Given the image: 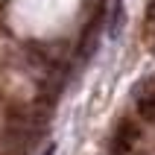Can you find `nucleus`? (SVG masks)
Listing matches in <instances>:
<instances>
[{"label": "nucleus", "instance_id": "1", "mask_svg": "<svg viewBox=\"0 0 155 155\" xmlns=\"http://www.w3.org/2000/svg\"><path fill=\"white\" fill-rule=\"evenodd\" d=\"M123 24H126L123 0H111V3H108V15H105V32H108V38H120Z\"/></svg>", "mask_w": 155, "mask_h": 155}, {"label": "nucleus", "instance_id": "4", "mask_svg": "<svg viewBox=\"0 0 155 155\" xmlns=\"http://www.w3.org/2000/svg\"><path fill=\"white\" fill-rule=\"evenodd\" d=\"M147 18H149V21H152V24H155V0H152V3H149V6H147Z\"/></svg>", "mask_w": 155, "mask_h": 155}, {"label": "nucleus", "instance_id": "3", "mask_svg": "<svg viewBox=\"0 0 155 155\" xmlns=\"http://www.w3.org/2000/svg\"><path fill=\"white\" fill-rule=\"evenodd\" d=\"M138 111H140V117L155 120V97H143V100L138 103Z\"/></svg>", "mask_w": 155, "mask_h": 155}, {"label": "nucleus", "instance_id": "2", "mask_svg": "<svg viewBox=\"0 0 155 155\" xmlns=\"http://www.w3.org/2000/svg\"><path fill=\"white\" fill-rule=\"evenodd\" d=\"M135 138H138L135 126H132V123H123L120 129H117V138H114V152H126V149L135 143Z\"/></svg>", "mask_w": 155, "mask_h": 155}, {"label": "nucleus", "instance_id": "5", "mask_svg": "<svg viewBox=\"0 0 155 155\" xmlns=\"http://www.w3.org/2000/svg\"><path fill=\"white\" fill-rule=\"evenodd\" d=\"M53 152H56V147H53V143H50L47 149H44V155H53Z\"/></svg>", "mask_w": 155, "mask_h": 155}]
</instances>
